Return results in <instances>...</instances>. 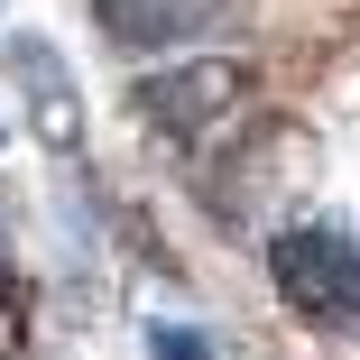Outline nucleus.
<instances>
[{"label":"nucleus","instance_id":"3","mask_svg":"<svg viewBox=\"0 0 360 360\" xmlns=\"http://www.w3.org/2000/svg\"><path fill=\"white\" fill-rule=\"evenodd\" d=\"M240 19V0H93V28L120 56H176Z\"/></svg>","mask_w":360,"mask_h":360},{"label":"nucleus","instance_id":"4","mask_svg":"<svg viewBox=\"0 0 360 360\" xmlns=\"http://www.w3.org/2000/svg\"><path fill=\"white\" fill-rule=\"evenodd\" d=\"M0 75L19 84V102H28V120H37L46 148H65V158L84 148V93H75V65H65L46 37H10V46H0Z\"/></svg>","mask_w":360,"mask_h":360},{"label":"nucleus","instance_id":"2","mask_svg":"<svg viewBox=\"0 0 360 360\" xmlns=\"http://www.w3.org/2000/svg\"><path fill=\"white\" fill-rule=\"evenodd\" d=\"M259 75L250 56H185V65H148V75L129 84V111L148 120L158 139H185V148H203L212 129H231L250 111Z\"/></svg>","mask_w":360,"mask_h":360},{"label":"nucleus","instance_id":"1","mask_svg":"<svg viewBox=\"0 0 360 360\" xmlns=\"http://www.w3.org/2000/svg\"><path fill=\"white\" fill-rule=\"evenodd\" d=\"M268 286L305 333H360V240L342 222H286L268 231Z\"/></svg>","mask_w":360,"mask_h":360}]
</instances>
